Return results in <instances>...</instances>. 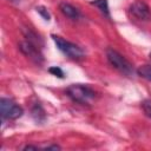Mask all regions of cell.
Returning <instances> with one entry per match:
<instances>
[{"instance_id":"cell-14","label":"cell","mask_w":151,"mask_h":151,"mask_svg":"<svg viewBox=\"0 0 151 151\" xmlns=\"http://www.w3.org/2000/svg\"><path fill=\"white\" fill-rule=\"evenodd\" d=\"M59 149H60V146H58V145H48L45 147V150H59Z\"/></svg>"},{"instance_id":"cell-15","label":"cell","mask_w":151,"mask_h":151,"mask_svg":"<svg viewBox=\"0 0 151 151\" xmlns=\"http://www.w3.org/2000/svg\"><path fill=\"white\" fill-rule=\"evenodd\" d=\"M38 147L37 146H32V145H26L22 147V150H37Z\"/></svg>"},{"instance_id":"cell-8","label":"cell","mask_w":151,"mask_h":151,"mask_svg":"<svg viewBox=\"0 0 151 151\" xmlns=\"http://www.w3.org/2000/svg\"><path fill=\"white\" fill-rule=\"evenodd\" d=\"M92 6H96L101 14H104L105 17L110 18V9H109V2L107 0H93L90 2Z\"/></svg>"},{"instance_id":"cell-13","label":"cell","mask_w":151,"mask_h":151,"mask_svg":"<svg viewBox=\"0 0 151 151\" xmlns=\"http://www.w3.org/2000/svg\"><path fill=\"white\" fill-rule=\"evenodd\" d=\"M143 109H144L145 113L151 118V101H145L143 104Z\"/></svg>"},{"instance_id":"cell-3","label":"cell","mask_w":151,"mask_h":151,"mask_svg":"<svg viewBox=\"0 0 151 151\" xmlns=\"http://www.w3.org/2000/svg\"><path fill=\"white\" fill-rule=\"evenodd\" d=\"M52 39L55 44V46L58 47V50L64 53L66 57L71 58V59H80L84 57V51L76 44L65 40L64 38L59 37V35H52Z\"/></svg>"},{"instance_id":"cell-9","label":"cell","mask_w":151,"mask_h":151,"mask_svg":"<svg viewBox=\"0 0 151 151\" xmlns=\"http://www.w3.org/2000/svg\"><path fill=\"white\" fill-rule=\"evenodd\" d=\"M32 116L34 117V119L37 122H41L45 119V111L42 110V107L39 104H35L32 109Z\"/></svg>"},{"instance_id":"cell-4","label":"cell","mask_w":151,"mask_h":151,"mask_svg":"<svg viewBox=\"0 0 151 151\" xmlns=\"http://www.w3.org/2000/svg\"><path fill=\"white\" fill-rule=\"evenodd\" d=\"M0 113L4 119H18L22 116L24 110L17 103L8 98H1L0 100Z\"/></svg>"},{"instance_id":"cell-7","label":"cell","mask_w":151,"mask_h":151,"mask_svg":"<svg viewBox=\"0 0 151 151\" xmlns=\"http://www.w3.org/2000/svg\"><path fill=\"white\" fill-rule=\"evenodd\" d=\"M59 9L60 12L67 17L68 19H72V20H78L80 18V12L77 7L72 6L71 4H67V2H61L59 5Z\"/></svg>"},{"instance_id":"cell-17","label":"cell","mask_w":151,"mask_h":151,"mask_svg":"<svg viewBox=\"0 0 151 151\" xmlns=\"http://www.w3.org/2000/svg\"><path fill=\"white\" fill-rule=\"evenodd\" d=\"M150 58H151V53H150Z\"/></svg>"},{"instance_id":"cell-11","label":"cell","mask_w":151,"mask_h":151,"mask_svg":"<svg viewBox=\"0 0 151 151\" xmlns=\"http://www.w3.org/2000/svg\"><path fill=\"white\" fill-rule=\"evenodd\" d=\"M50 73H52L53 76H55V77H58V78H64V72H63V70L60 68V67H58V66H52V67H50Z\"/></svg>"},{"instance_id":"cell-1","label":"cell","mask_w":151,"mask_h":151,"mask_svg":"<svg viewBox=\"0 0 151 151\" xmlns=\"http://www.w3.org/2000/svg\"><path fill=\"white\" fill-rule=\"evenodd\" d=\"M67 96L76 103L79 104H90L96 98V92L87 85L81 84H73L66 88Z\"/></svg>"},{"instance_id":"cell-2","label":"cell","mask_w":151,"mask_h":151,"mask_svg":"<svg viewBox=\"0 0 151 151\" xmlns=\"http://www.w3.org/2000/svg\"><path fill=\"white\" fill-rule=\"evenodd\" d=\"M106 58L109 60V63L119 72L124 73V74H132L133 73V66L132 64L124 57L119 52H117L113 48H107L106 50Z\"/></svg>"},{"instance_id":"cell-6","label":"cell","mask_w":151,"mask_h":151,"mask_svg":"<svg viewBox=\"0 0 151 151\" xmlns=\"http://www.w3.org/2000/svg\"><path fill=\"white\" fill-rule=\"evenodd\" d=\"M19 48H20V51L26 57H28L33 61H35V63H41L42 61V55H41V53L39 51V46L38 45H35V44L26 40V41L20 42Z\"/></svg>"},{"instance_id":"cell-12","label":"cell","mask_w":151,"mask_h":151,"mask_svg":"<svg viewBox=\"0 0 151 151\" xmlns=\"http://www.w3.org/2000/svg\"><path fill=\"white\" fill-rule=\"evenodd\" d=\"M37 11L44 17L45 20H50V18H51V17H50V13L47 12V9H46L45 7H37Z\"/></svg>"},{"instance_id":"cell-5","label":"cell","mask_w":151,"mask_h":151,"mask_svg":"<svg viewBox=\"0 0 151 151\" xmlns=\"http://www.w3.org/2000/svg\"><path fill=\"white\" fill-rule=\"evenodd\" d=\"M129 12H130V14L133 18H136L138 20L145 21V20H149L151 18L150 7L143 0H136V1H133L130 5V7H129Z\"/></svg>"},{"instance_id":"cell-10","label":"cell","mask_w":151,"mask_h":151,"mask_svg":"<svg viewBox=\"0 0 151 151\" xmlns=\"http://www.w3.org/2000/svg\"><path fill=\"white\" fill-rule=\"evenodd\" d=\"M138 76H140L142 78L151 81V65H143L137 70Z\"/></svg>"},{"instance_id":"cell-16","label":"cell","mask_w":151,"mask_h":151,"mask_svg":"<svg viewBox=\"0 0 151 151\" xmlns=\"http://www.w3.org/2000/svg\"><path fill=\"white\" fill-rule=\"evenodd\" d=\"M9 1H18V0H9Z\"/></svg>"}]
</instances>
